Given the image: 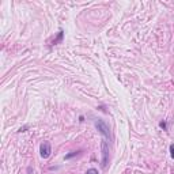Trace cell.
<instances>
[{
	"label": "cell",
	"instance_id": "obj_1",
	"mask_svg": "<svg viewBox=\"0 0 174 174\" xmlns=\"http://www.w3.org/2000/svg\"><path fill=\"white\" fill-rule=\"evenodd\" d=\"M94 124H95L97 129L102 133L105 137H109L110 136V129H109V126H108V124H106L105 121H102V120H95Z\"/></svg>",
	"mask_w": 174,
	"mask_h": 174
},
{
	"label": "cell",
	"instance_id": "obj_2",
	"mask_svg": "<svg viewBox=\"0 0 174 174\" xmlns=\"http://www.w3.org/2000/svg\"><path fill=\"white\" fill-rule=\"evenodd\" d=\"M101 147H102V166L106 167V165L109 162V144L106 140H102Z\"/></svg>",
	"mask_w": 174,
	"mask_h": 174
},
{
	"label": "cell",
	"instance_id": "obj_3",
	"mask_svg": "<svg viewBox=\"0 0 174 174\" xmlns=\"http://www.w3.org/2000/svg\"><path fill=\"white\" fill-rule=\"evenodd\" d=\"M50 152H52L50 143H49V141L41 143V146H40V154H41V157L42 158H49L50 157Z\"/></svg>",
	"mask_w": 174,
	"mask_h": 174
},
{
	"label": "cell",
	"instance_id": "obj_4",
	"mask_svg": "<svg viewBox=\"0 0 174 174\" xmlns=\"http://www.w3.org/2000/svg\"><path fill=\"white\" fill-rule=\"evenodd\" d=\"M61 40H63V31H61V30H60V31H58V37H57V38H56L55 41H53V45L58 44V42L61 41Z\"/></svg>",
	"mask_w": 174,
	"mask_h": 174
},
{
	"label": "cell",
	"instance_id": "obj_5",
	"mask_svg": "<svg viewBox=\"0 0 174 174\" xmlns=\"http://www.w3.org/2000/svg\"><path fill=\"white\" fill-rule=\"evenodd\" d=\"M86 174H99L97 169H89V170L86 171Z\"/></svg>",
	"mask_w": 174,
	"mask_h": 174
},
{
	"label": "cell",
	"instance_id": "obj_6",
	"mask_svg": "<svg viewBox=\"0 0 174 174\" xmlns=\"http://www.w3.org/2000/svg\"><path fill=\"white\" fill-rule=\"evenodd\" d=\"M78 155V152H71V154H68V155H65V159H71V158H74V157H76Z\"/></svg>",
	"mask_w": 174,
	"mask_h": 174
},
{
	"label": "cell",
	"instance_id": "obj_7",
	"mask_svg": "<svg viewBox=\"0 0 174 174\" xmlns=\"http://www.w3.org/2000/svg\"><path fill=\"white\" fill-rule=\"evenodd\" d=\"M170 154H171V157L174 158V144H171L170 146Z\"/></svg>",
	"mask_w": 174,
	"mask_h": 174
},
{
	"label": "cell",
	"instance_id": "obj_8",
	"mask_svg": "<svg viewBox=\"0 0 174 174\" xmlns=\"http://www.w3.org/2000/svg\"><path fill=\"white\" fill-rule=\"evenodd\" d=\"M159 126H160V128H163V129H166V123H163V121L159 123Z\"/></svg>",
	"mask_w": 174,
	"mask_h": 174
}]
</instances>
